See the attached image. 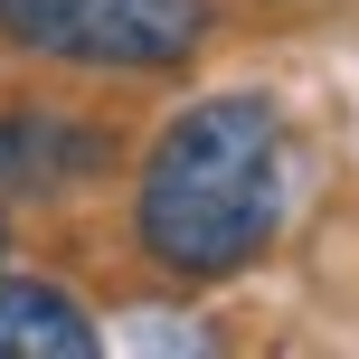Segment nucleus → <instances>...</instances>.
Returning a JSON list of instances; mask_svg holds the SVG:
<instances>
[{
    "mask_svg": "<svg viewBox=\"0 0 359 359\" xmlns=\"http://www.w3.org/2000/svg\"><path fill=\"white\" fill-rule=\"evenodd\" d=\"M284 217V123L265 95H198L170 114L133 189V236L180 284H208L265 255Z\"/></svg>",
    "mask_w": 359,
    "mask_h": 359,
    "instance_id": "f257e3e1",
    "label": "nucleus"
},
{
    "mask_svg": "<svg viewBox=\"0 0 359 359\" xmlns=\"http://www.w3.org/2000/svg\"><path fill=\"white\" fill-rule=\"evenodd\" d=\"M0 38L57 67L161 76L208 38V0H0Z\"/></svg>",
    "mask_w": 359,
    "mask_h": 359,
    "instance_id": "f03ea898",
    "label": "nucleus"
},
{
    "mask_svg": "<svg viewBox=\"0 0 359 359\" xmlns=\"http://www.w3.org/2000/svg\"><path fill=\"white\" fill-rule=\"evenodd\" d=\"M0 359H95V322L48 274H0Z\"/></svg>",
    "mask_w": 359,
    "mask_h": 359,
    "instance_id": "7ed1b4c3",
    "label": "nucleus"
},
{
    "mask_svg": "<svg viewBox=\"0 0 359 359\" xmlns=\"http://www.w3.org/2000/svg\"><path fill=\"white\" fill-rule=\"evenodd\" d=\"M95 161H104V133L95 123H67V114H10V123H0V180L57 189V180H76Z\"/></svg>",
    "mask_w": 359,
    "mask_h": 359,
    "instance_id": "20e7f679",
    "label": "nucleus"
},
{
    "mask_svg": "<svg viewBox=\"0 0 359 359\" xmlns=\"http://www.w3.org/2000/svg\"><path fill=\"white\" fill-rule=\"evenodd\" d=\"M0 246H10V217H0Z\"/></svg>",
    "mask_w": 359,
    "mask_h": 359,
    "instance_id": "39448f33",
    "label": "nucleus"
}]
</instances>
